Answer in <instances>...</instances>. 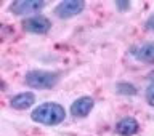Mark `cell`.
Instances as JSON below:
<instances>
[{"instance_id":"277c9868","label":"cell","mask_w":154,"mask_h":136,"mask_svg":"<svg viewBox=\"0 0 154 136\" xmlns=\"http://www.w3.org/2000/svg\"><path fill=\"white\" fill-rule=\"evenodd\" d=\"M84 8H85L84 0H63L55 7L53 13L60 19H71L77 14H80L84 11Z\"/></svg>"},{"instance_id":"7c38bea8","label":"cell","mask_w":154,"mask_h":136,"mask_svg":"<svg viewBox=\"0 0 154 136\" xmlns=\"http://www.w3.org/2000/svg\"><path fill=\"white\" fill-rule=\"evenodd\" d=\"M144 27H146L148 31L154 32V13H151V14H149V18L146 19V23H144Z\"/></svg>"},{"instance_id":"7a4b0ae2","label":"cell","mask_w":154,"mask_h":136,"mask_svg":"<svg viewBox=\"0 0 154 136\" xmlns=\"http://www.w3.org/2000/svg\"><path fill=\"white\" fill-rule=\"evenodd\" d=\"M60 82V74L51 71H29L24 77V83L34 90H50Z\"/></svg>"},{"instance_id":"5b68a950","label":"cell","mask_w":154,"mask_h":136,"mask_svg":"<svg viewBox=\"0 0 154 136\" xmlns=\"http://www.w3.org/2000/svg\"><path fill=\"white\" fill-rule=\"evenodd\" d=\"M23 29L29 34H37V35H43V34L50 32L51 29V21L43 14H35V16H29L23 19L21 23Z\"/></svg>"},{"instance_id":"ba28073f","label":"cell","mask_w":154,"mask_h":136,"mask_svg":"<svg viewBox=\"0 0 154 136\" xmlns=\"http://www.w3.org/2000/svg\"><path fill=\"white\" fill-rule=\"evenodd\" d=\"M140 130V123L133 117H124L116 123V133L120 136H133Z\"/></svg>"},{"instance_id":"30bf717a","label":"cell","mask_w":154,"mask_h":136,"mask_svg":"<svg viewBox=\"0 0 154 136\" xmlns=\"http://www.w3.org/2000/svg\"><path fill=\"white\" fill-rule=\"evenodd\" d=\"M116 91L122 96H135L138 93L137 86L133 83H130V82H119V83L116 85Z\"/></svg>"},{"instance_id":"8fae6325","label":"cell","mask_w":154,"mask_h":136,"mask_svg":"<svg viewBox=\"0 0 154 136\" xmlns=\"http://www.w3.org/2000/svg\"><path fill=\"white\" fill-rule=\"evenodd\" d=\"M144 98H146V103L154 107V72L149 75V82L146 86V91H144Z\"/></svg>"},{"instance_id":"9c48e42d","label":"cell","mask_w":154,"mask_h":136,"mask_svg":"<svg viewBox=\"0 0 154 136\" xmlns=\"http://www.w3.org/2000/svg\"><path fill=\"white\" fill-rule=\"evenodd\" d=\"M35 103V95L32 91H23V93L14 95L11 99H10V106L16 110H26L31 106Z\"/></svg>"},{"instance_id":"8992f818","label":"cell","mask_w":154,"mask_h":136,"mask_svg":"<svg viewBox=\"0 0 154 136\" xmlns=\"http://www.w3.org/2000/svg\"><path fill=\"white\" fill-rule=\"evenodd\" d=\"M95 107V99L91 96H80L77 98L74 103L71 104L69 112L74 115L75 119H85L87 115L91 112V109Z\"/></svg>"},{"instance_id":"4fadbf2b","label":"cell","mask_w":154,"mask_h":136,"mask_svg":"<svg viewBox=\"0 0 154 136\" xmlns=\"http://www.w3.org/2000/svg\"><path fill=\"white\" fill-rule=\"evenodd\" d=\"M116 8L120 10V11H125L127 8H130V2H120V0H117L116 2Z\"/></svg>"},{"instance_id":"3957f363","label":"cell","mask_w":154,"mask_h":136,"mask_svg":"<svg viewBox=\"0 0 154 136\" xmlns=\"http://www.w3.org/2000/svg\"><path fill=\"white\" fill-rule=\"evenodd\" d=\"M43 0H14L10 3V11L16 16H35V13H40L45 8Z\"/></svg>"},{"instance_id":"52a82bcc","label":"cell","mask_w":154,"mask_h":136,"mask_svg":"<svg viewBox=\"0 0 154 136\" xmlns=\"http://www.w3.org/2000/svg\"><path fill=\"white\" fill-rule=\"evenodd\" d=\"M132 56L137 59L138 62L143 64H154V42H144L140 45L133 47L132 50Z\"/></svg>"},{"instance_id":"6da1fadb","label":"cell","mask_w":154,"mask_h":136,"mask_svg":"<svg viewBox=\"0 0 154 136\" xmlns=\"http://www.w3.org/2000/svg\"><path fill=\"white\" fill-rule=\"evenodd\" d=\"M31 119L35 123L45 125V127H56L64 122L66 119V109L58 103H42L37 106L35 109L31 112Z\"/></svg>"}]
</instances>
